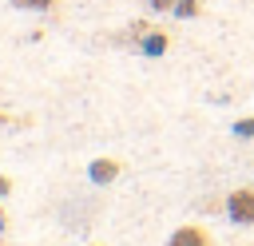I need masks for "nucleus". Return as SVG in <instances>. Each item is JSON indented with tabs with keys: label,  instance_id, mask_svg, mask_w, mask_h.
Instances as JSON below:
<instances>
[{
	"label": "nucleus",
	"instance_id": "obj_1",
	"mask_svg": "<svg viewBox=\"0 0 254 246\" xmlns=\"http://www.w3.org/2000/svg\"><path fill=\"white\" fill-rule=\"evenodd\" d=\"M222 210L234 226H254V186H234L222 198Z\"/></svg>",
	"mask_w": 254,
	"mask_h": 246
},
{
	"label": "nucleus",
	"instance_id": "obj_2",
	"mask_svg": "<svg viewBox=\"0 0 254 246\" xmlns=\"http://www.w3.org/2000/svg\"><path fill=\"white\" fill-rule=\"evenodd\" d=\"M119 175H123V159L99 155V159L87 163V179H91L95 186H111V183H119Z\"/></svg>",
	"mask_w": 254,
	"mask_h": 246
},
{
	"label": "nucleus",
	"instance_id": "obj_3",
	"mask_svg": "<svg viewBox=\"0 0 254 246\" xmlns=\"http://www.w3.org/2000/svg\"><path fill=\"white\" fill-rule=\"evenodd\" d=\"M167 246H214V242H210V230H206V226H198V222H183V226L171 230Z\"/></svg>",
	"mask_w": 254,
	"mask_h": 246
},
{
	"label": "nucleus",
	"instance_id": "obj_4",
	"mask_svg": "<svg viewBox=\"0 0 254 246\" xmlns=\"http://www.w3.org/2000/svg\"><path fill=\"white\" fill-rule=\"evenodd\" d=\"M167 48H171V32H163V28H147L139 36V56H147V60L167 56Z\"/></svg>",
	"mask_w": 254,
	"mask_h": 246
},
{
	"label": "nucleus",
	"instance_id": "obj_5",
	"mask_svg": "<svg viewBox=\"0 0 254 246\" xmlns=\"http://www.w3.org/2000/svg\"><path fill=\"white\" fill-rule=\"evenodd\" d=\"M171 16H175V20H198V16H202V0H175Z\"/></svg>",
	"mask_w": 254,
	"mask_h": 246
},
{
	"label": "nucleus",
	"instance_id": "obj_6",
	"mask_svg": "<svg viewBox=\"0 0 254 246\" xmlns=\"http://www.w3.org/2000/svg\"><path fill=\"white\" fill-rule=\"evenodd\" d=\"M60 0H12V8H24V12H52Z\"/></svg>",
	"mask_w": 254,
	"mask_h": 246
},
{
	"label": "nucleus",
	"instance_id": "obj_7",
	"mask_svg": "<svg viewBox=\"0 0 254 246\" xmlns=\"http://www.w3.org/2000/svg\"><path fill=\"white\" fill-rule=\"evenodd\" d=\"M234 135H238V139H250V135H254V115L238 119V123H234Z\"/></svg>",
	"mask_w": 254,
	"mask_h": 246
},
{
	"label": "nucleus",
	"instance_id": "obj_8",
	"mask_svg": "<svg viewBox=\"0 0 254 246\" xmlns=\"http://www.w3.org/2000/svg\"><path fill=\"white\" fill-rule=\"evenodd\" d=\"M147 8H151V12H171L175 0H147Z\"/></svg>",
	"mask_w": 254,
	"mask_h": 246
},
{
	"label": "nucleus",
	"instance_id": "obj_9",
	"mask_svg": "<svg viewBox=\"0 0 254 246\" xmlns=\"http://www.w3.org/2000/svg\"><path fill=\"white\" fill-rule=\"evenodd\" d=\"M8 194H12V179H8V175H0V198H8Z\"/></svg>",
	"mask_w": 254,
	"mask_h": 246
},
{
	"label": "nucleus",
	"instance_id": "obj_10",
	"mask_svg": "<svg viewBox=\"0 0 254 246\" xmlns=\"http://www.w3.org/2000/svg\"><path fill=\"white\" fill-rule=\"evenodd\" d=\"M4 230H8V214L0 210V234H4Z\"/></svg>",
	"mask_w": 254,
	"mask_h": 246
},
{
	"label": "nucleus",
	"instance_id": "obj_11",
	"mask_svg": "<svg viewBox=\"0 0 254 246\" xmlns=\"http://www.w3.org/2000/svg\"><path fill=\"white\" fill-rule=\"evenodd\" d=\"M91 246H103V242H91Z\"/></svg>",
	"mask_w": 254,
	"mask_h": 246
}]
</instances>
